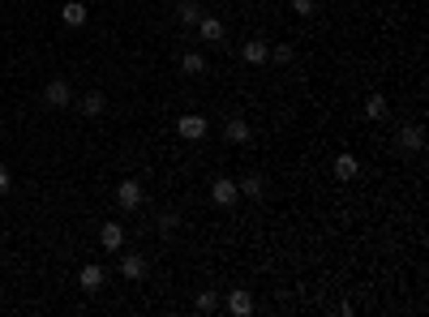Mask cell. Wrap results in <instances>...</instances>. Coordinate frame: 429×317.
Returning a JSON list of instances; mask_svg holds the SVG:
<instances>
[{
    "instance_id": "6da1fadb",
    "label": "cell",
    "mask_w": 429,
    "mask_h": 317,
    "mask_svg": "<svg viewBox=\"0 0 429 317\" xmlns=\"http://www.w3.org/2000/svg\"><path fill=\"white\" fill-rule=\"evenodd\" d=\"M236 197H241V189H236L232 176H214V180H210V201H214V206L228 210V206H236Z\"/></svg>"
},
{
    "instance_id": "7a4b0ae2",
    "label": "cell",
    "mask_w": 429,
    "mask_h": 317,
    "mask_svg": "<svg viewBox=\"0 0 429 317\" xmlns=\"http://www.w3.org/2000/svg\"><path fill=\"white\" fill-rule=\"evenodd\" d=\"M43 103H47V108H69V103H73V86L65 77H52L43 86Z\"/></svg>"
},
{
    "instance_id": "3957f363",
    "label": "cell",
    "mask_w": 429,
    "mask_h": 317,
    "mask_svg": "<svg viewBox=\"0 0 429 317\" xmlns=\"http://www.w3.org/2000/svg\"><path fill=\"white\" fill-rule=\"evenodd\" d=\"M395 150H399V154H421V150H425V129H421V125H404V129L395 133Z\"/></svg>"
},
{
    "instance_id": "277c9868",
    "label": "cell",
    "mask_w": 429,
    "mask_h": 317,
    "mask_svg": "<svg viewBox=\"0 0 429 317\" xmlns=\"http://www.w3.org/2000/svg\"><path fill=\"white\" fill-rule=\"evenodd\" d=\"M116 201H121V210H129V215H133V210L146 201L142 180H121V185H116Z\"/></svg>"
},
{
    "instance_id": "5b68a950",
    "label": "cell",
    "mask_w": 429,
    "mask_h": 317,
    "mask_svg": "<svg viewBox=\"0 0 429 317\" xmlns=\"http://www.w3.org/2000/svg\"><path fill=\"white\" fill-rule=\"evenodd\" d=\"M121 275H125L129 283H142V279L150 275V261H146L142 253H121Z\"/></svg>"
},
{
    "instance_id": "8992f818",
    "label": "cell",
    "mask_w": 429,
    "mask_h": 317,
    "mask_svg": "<svg viewBox=\"0 0 429 317\" xmlns=\"http://www.w3.org/2000/svg\"><path fill=\"white\" fill-rule=\"evenodd\" d=\"M176 133H181L185 142H202V137L210 133V120H206V116H193V112H189V116H181V120H176Z\"/></svg>"
},
{
    "instance_id": "52a82bcc",
    "label": "cell",
    "mask_w": 429,
    "mask_h": 317,
    "mask_svg": "<svg viewBox=\"0 0 429 317\" xmlns=\"http://www.w3.org/2000/svg\"><path fill=\"white\" fill-rule=\"evenodd\" d=\"M224 309H228L232 317H249V313H253V296H249V287H232V292L224 296Z\"/></svg>"
},
{
    "instance_id": "ba28073f",
    "label": "cell",
    "mask_w": 429,
    "mask_h": 317,
    "mask_svg": "<svg viewBox=\"0 0 429 317\" xmlns=\"http://www.w3.org/2000/svg\"><path fill=\"white\" fill-rule=\"evenodd\" d=\"M331 172H335V180H339V185L356 180V176H361V163H356V154L339 150V154H335V163H331Z\"/></svg>"
},
{
    "instance_id": "9c48e42d",
    "label": "cell",
    "mask_w": 429,
    "mask_h": 317,
    "mask_svg": "<svg viewBox=\"0 0 429 317\" xmlns=\"http://www.w3.org/2000/svg\"><path fill=\"white\" fill-rule=\"evenodd\" d=\"M193 30H198V39H202V43H219V39H224V22L214 18V13H202Z\"/></svg>"
},
{
    "instance_id": "30bf717a",
    "label": "cell",
    "mask_w": 429,
    "mask_h": 317,
    "mask_svg": "<svg viewBox=\"0 0 429 317\" xmlns=\"http://www.w3.org/2000/svg\"><path fill=\"white\" fill-rule=\"evenodd\" d=\"M224 137H228L232 146H245V142L253 137V129H249L245 116H228V120H224Z\"/></svg>"
},
{
    "instance_id": "8fae6325",
    "label": "cell",
    "mask_w": 429,
    "mask_h": 317,
    "mask_svg": "<svg viewBox=\"0 0 429 317\" xmlns=\"http://www.w3.org/2000/svg\"><path fill=\"white\" fill-rule=\"evenodd\" d=\"M99 244H103L107 253H121V249H125V228H121V223H103V228H99Z\"/></svg>"
},
{
    "instance_id": "7c38bea8",
    "label": "cell",
    "mask_w": 429,
    "mask_h": 317,
    "mask_svg": "<svg viewBox=\"0 0 429 317\" xmlns=\"http://www.w3.org/2000/svg\"><path fill=\"white\" fill-rule=\"evenodd\" d=\"M103 283H107V275H103V266H95V261H90V266H82V275H78V287L82 292H103Z\"/></svg>"
},
{
    "instance_id": "4fadbf2b",
    "label": "cell",
    "mask_w": 429,
    "mask_h": 317,
    "mask_svg": "<svg viewBox=\"0 0 429 317\" xmlns=\"http://www.w3.org/2000/svg\"><path fill=\"white\" fill-rule=\"evenodd\" d=\"M86 18H90V9L82 5V0H65V5H61V22H65V26L78 30V26H86Z\"/></svg>"
},
{
    "instance_id": "5bb4252c",
    "label": "cell",
    "mask_w": 429,
    "mask_h": 317,
    "mask_svg": "<svg viewBox=\"0 0 429 317\" xmlns=\"http://www.w3.org/2000/svg\"><path fill=\"white\" fill-rule=\"evenodd\" d=\"M241 56H245L249 65H266V61H271V47H266L262 39H245V43H241Z\"/></svg>"
},
{
    "instance_id": "9a60e30c",
    "label": "cell",
    "mask_w": 429,
    "mask_h": 317,
    "mask_svg": "<svg viewBox=\"0 0 429 317\" xmlns=\"http://www.w3.org/2000/svg\"><path fill=\"white\" fill-rule=\"evenodd\" d=\"M78 108H82V116H103L107 112V99H103V90H90V94H82V103H78Z\"/></svg>"
},
{
    "instance_id": "2e32d148",
    "label": "cell",
    "mask_w": 429,
    "mask_h": 317,
    "mask_svg": "<svg viewBox=\"0 0 429 317\" xmlns=\"http://www.w3.org/2000/svg\"><path fill=\"white\" fill-rule=\"evenodd\" d=\"M236 189H241L245 197H253V201H262V197H266V180H262L258 172H249V176H241V180H236Z\"/></svg>"
},
{
    "instance_id": "e0dca14e",
    "label": "cell",
    "mask_w": 429,
    "mask_h": 317,
    "mask_svg": "<svg viewBox=\"0 0 429 317\" xmlns=\"http://www.w3.org/2000/svg\"><path fill=\"white\" fill-rule=\"evenodd\" d=\"M202 9H198V0H176V22L181 26H198Z\"/></svg>"
},
{
    "instance_id": "ac0fdd59",
    "label": "cell",
    "mask_w": 429,
    "mask_h": 317,
    "mask_svg": "<svg viewBox=\"0 0 429 317\" xmlns=\"http://www.w3.org/2000/svg\"><path fill=\"white\" fill-rule=\"evenodd\" d=\"M181 73H189V77L206 73V56H202V51H185V56H181Z\"/></svg>"
},
{
    "instance_id": "d6986e66",
    "label": "cell",
    "mask_w": 429,
    "mask_h": 317,
    "mask_svg": "<svg viewBox=\"0 0 429 317\" xmlns=\"http://www.w3.org/2000/svg\"><path fill=\"white\" fill-rule=\"evenodd\" d=\"M365 116H369V120H382V116H387V99H382V94H369V99H365Z\"/></svg>"
},
{
    "instance_id": "ffe728a7",
    "label": "cell",
    "mask_w": 429,
    "mask_h": 317,
    "mask_svg": "<svg viewBox=\"0 0 429 317\" xmlns=\"http://www.w3.org/2000/svg\"><path fill=\"white\" fill-rule=\"evenodd\" d=\"M193 309H198V313H214V309H219V296H214V292H198Z\"/></svg>"
},
{
    "instance_id": "44dd1931",
    "label": "cell",
    "mask_w": 429,
    "mask_h": 317,
    "mask_svg": "<svg viewBox=\"0 0 429 317\" xmlns=\"http://www.w3.org/2000/svg\"><path fill=\"white\" fill-rule=\"evenodd\" d=\"M176 228H181V215H176V210H164V215H159V236H168Z\"/></svg>"
},
{
    "instance_id": "7402d4cb",
    "label": "cell",
    "mask_w": 429,
    "mask_h": 317,
    "mask_svg": "<svg viewBox=\"0 0 429 317\" xmlns=\"http://www.w3.org/2000/svg\"><path fill=\"white\" fill-rule=\"evenodd\" d=\"M271 61H275V65H292V47H288V43H275V47H271Z\"/></svg>"
},
{
    "instance_id": "603a6c76",
    "label": "cell",
    "mask_w": 429,
    "mask_h": 317,
    "mask_svg": "<svg viewBox=\"0 0 429 317\" xmlns=\"http://www.w3.org/2000/svg\"><path fill=\"white\" fill-rule=\"evenodd\" d=\"M292 13H301V18H313V13H318V0H292Z\"/></svg>"
},
{
    "instance_id": "cb8c5ba5",
    "label": "cell",
    "mask_w": 429,
    "mask_h": 317,
    "mask_svg": "<svg viewBox=\"0 0 429 317\" xmlns=\"http://www.w3.org/2000/svg\"><path fill=\"white\" fill-rule=\"evenodd\" d=\"M13 189V176H9V168H0V197H5Z\"/></svg>"
}]
</instances>
